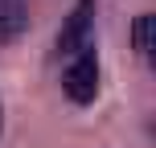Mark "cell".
<instances>
[{
  "mask_svg": "<svg viewBox=\"0 0 156 148\" xmlns=\"http://www.w3.org/2000/svg\"><path fill=\"white\" fill-rule=\"evenodd\" d=\"M90 16H94V0H78L74 13L66 16L62 33H58V49H62V54L86 49V41H90Z\"/></svg>",
  "mask_w": 156,
  "mask_h": 148,
  "instance_id": "7a4b0ae2",
  "label": "cell"
},
{
  "mask_svg": "<svg viewBox=\"0 0 156 148\" xmlns=\"http://www.w3.org/2000/svg\"><path fill=\"white\" fill-rule=\"evenodd\" d=\"M62 91L74 103H94V95H99V58H94L90 45L78 49L70 58V66L62 70Z\"/></svg>",
  "mask_w": 156,
  "mask_h": 148,
  "instance_id": "6da1fadb",
  "label": "cell"
},
{
  "mask_svg": "<svg viewBox=\"0 0 156 148\" xmlns=\"http://www.w3.org/2000/svg\"><path fill=\"white\" fill-rule=\"evenodd\" d=\"M29 29V4L25 0H0V45L16 41Z\"/></svg>",
  "mask_w": 156,
  "mask_h": 148,
  "instance_id": "277c9868",
  "label": "cell"
},
{
  "mask_svg": "<svg viewBox=\"0 0 156 148\" xmlns=\"http://www.w3.org/2000/svg\"><path fill=\"white\" fill-rule=\"evenodd\" d=\"M132 45L144 58V66L156 74V13H144L132 21Z\"/></svg>",
  "mask_w": 156,
  "mask_h": 148,
  "instance_id": "3957f363",
  "label": "cell"
},
{
  "mask_svg": "<svg viewBox=\"0 0 156 148\" xmlns=\"http://www.w3.org/2000/svg\"><path fill=\"white\" fill-rule=\"evenodd\" d=\"M148 140H152V144H156V115H152V119H148Z\"/></svg>",
  "mask_w": 156,
  "mask_h": 148,
  "instance_id": "5b68a950",
  "label": "cell"
}]
</instances>
